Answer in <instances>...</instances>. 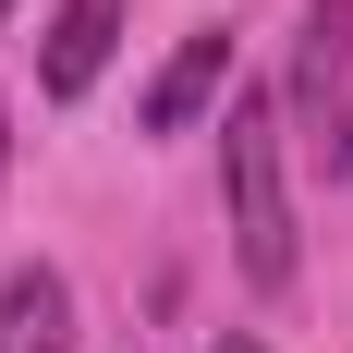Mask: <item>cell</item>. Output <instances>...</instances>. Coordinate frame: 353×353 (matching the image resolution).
I'll list each match as a JSON object with an SVG mask.
<instances>
[{
  "label": "cell",
  "instance_id": "8992f818",
  "mask_svg": "<svg viewBox=\"0 0 353 353\" xmlns=\"http://www.w3.org/2000/svg\"><path fill=\"white\" fill-rule=\"evenodd\" d=\"M208 353H256V329H219V341H208Z\"/></svg>",
  "mask_w": 353,
  "mask_h": 353
},
{
  "label": "cell",
  "instance_id": "5b68a950",
  "mask_svg": "<svg viewBox=\"0 0 353 353\" xmlns=\"http://www.w3.org/2000/svg\"><path fill=\"white\" fill-rule=\"evenodd\" d=\"M0 353H73V281L61 268H12L0 281Z\"/></svg>",
  "mask_w": 353,
  "mask_h": 353
},
{
  "label": "cell",
  "instance_id": "277c9868",
  "mask_svg": "<svg viewBox=\"0 0 353 353\" xmlns=\"http://www.w3.org/2000/svg\"><path fill=\"white\" fill-rule=\"evenodd\" d=\"M219 85H232V37H219V25H195L171 61H159V85H146V134H183V122H195Z\"/></svg>",
  "mask_w": 353,
  "mask_h": 353
},
{
  "label": "cell",
  "instance_id": "ba28073f",
  "mask_svg": "<svg viewBox=\"0 0 353 353\" xmlns=\"http://www.w3.org/2000/svg\"><path fill=\"white\" fill-rule=\"evenodd\" d=\"M0 25H12V0H0Z\"/></svg>",
  "mask_w": 353,
  "mask_h": 353
},
{
  "label": "cell",
  "instance_id": "7a4b0ae2",
  "mask_svg": "<svg viewBox=\"0 0 353 353\" xmlns=\"http://www.w3.org/2000/svg\"><path fill=\"white\" fill-rule=\"evenodd\" d=\"M292 134L353 171V0H305L292 25Z\"/></svg>",
  "mask_w": 353,
  "mask_h": 353
},
{
  "label": "cell",
  "instance_id": "6da1fadb",
  "mask_svg": "<svg viewBox=\"0 0 353 353\" xmlns=\"http://www.w3.org/2000/svg\"><path fill=\"white\" fill-rule=\"evenodd\" d=\"M219 208H232V256L256 292H292V171H281V110L232 85L219 110Z\"/></svg>",
  "mask_w": 353,
  "mask_h": 353
},
{
  "label": "cell",
  "instance_id": "3957f363",
  "mask_svg": "<svg viewBox=\"0 0 353 353\" xmlns=\"http://www.w3.org/2000/svg\"><path fill=\"white\" fill-rule=\"evenodd\" d=\"M110 49H122V0H61L49 12V49H37V85L49 98H85L110 73Z\"/></svg>",
  "mask_w": 353,
  "mask_h": 353
},
{
  "label": "cell",
  "instance_id": "52a82bcc",
  "mask_svg": "<svg viewBox=\"0 0 353 353\" xmlns=\"http://www.w3.org/2000/svg\"><path fill=\"white\" fill-rule=\"evenodd\" d=\"M0 171H12V98H0Z\"/></svg>",
  "mask_w": 353,
  "mask_h": 353
}]
</instances>
